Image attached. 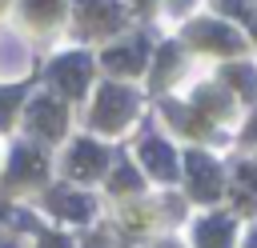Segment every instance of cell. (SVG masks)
Returning a JSON list of instances; mask_svg holds the SVG:
<instances>
[{
    "label": "cell",
    "mask_w": 257,
    "mask_h": 248,
    "mask_svg": "<svg viewBox=\"0 0 257 248\" xmlns=\"http://www.w3.org/2000/svg\"><path fill=\"white\" fill-rule=\"evenodd\" d=\"M145 152H149V164H153L157 172H165V176L173 172V164H169V148H165V144H149Z\"/></svg>",
    "instance_id": "6da1fadb"
}]
</instances>
